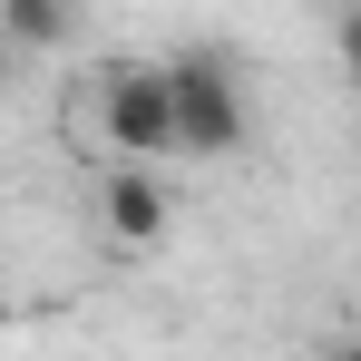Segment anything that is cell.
<instances>
[{"instance_id":"6da1fadb","label":"cell","mask_w":361,"mask_h":361,"mask_svg":"<svg viewBox=\"0 0 361 361\" xmlns=\"http://www.w3.org/2000/svg\"><path fill=\"white\" fill-rule=\"evenodd\" d=\"M98 137L118 147V166L176 157V78H166V59H108V78H98Z\"/></svg>"},{"instance_id":"7a4b0ae2","label":"cell","mask_w":361,"mask_h":361,"mask_svg":"<svg viewBox=\"0 0 361 361\" xmlns=\"http://www.w3.org/2000/svg\"><path fill=\"white\" fill-rule=\"evenodd\" d=\"M166 78H176V157H235L244 147L235 68L215 59V49H185V59H166Z\"/></svg>"},{"instance_id":"3957f363","label":"cell","mask_w":361,"mask_h":361,"mask_svg":"<svg viewBox=\"0 0 361 361\" xmlns=\"http://www.w3.org/2000/svg\"><path fill=\"white\" fill-rule=\"evenodd\" d=\"M166 215H176V205H166V185L147 176V166H118V176L98 185V225H108L118 244H157Z\"/></svg>"},{"instance_id":"277c9868","label":"cell","mask_w":361,"mask_h":361,"mask_svg":"<svg viewBox=\"0 0 361 361\" xmlns=\"http://www.w3.org/2000/svg\"><path fill=\"white\" fill-rule=\"evenodd\" d=\"M78 30V0H0V39L10 49H59Z\"/></svg>"},{"instance_id":"5b68a950","label":"cell","mask_w":361,"mask_h":361,"mask_svg":"<svg viewBox=\"0 0 361 361\" xmlns=\"http://www.w3.org/2000/svg\"><path fill=\"white\" fill-rule=\"evenodd\" d=\"M342 68H361V10H342Z\"/></svg>"},{"instance_id":"8992f818","label":"cell","mask_w":361,"mask_h":361,"mask_svg":"<svg viewBox=\"0 0 361 361\" xmlns=\"http://www.w3.org/2000/svg\"><path fill=\"white\" fill-rule=\"evenodd\" d=\"M342 361H361V332H352V342H342Z\"/></svg>"},{"instance_id":"52a82bcc","label":"cell","mask_w":361,"mask_h":361,"mask_svg":"<svg viewBox=\"0 0 361 361\" xmlns=\"http://www.w3.org/2000/svg\"><path fill=\"white\" fill-rule=\"evenodd\" d=\"M0 78H10V39H0Z\"/></svg>"},{"instance_id":"ba28073f","label":"cell","mask_w":361,"mask_h":361,"mask_svg":"<svg viewBox=\"0 0 361 361\" xmlns=\"http://www.w3.org/2000/svg\"><path fill=\"white\" fill-rule=\"evenodd\" d=\"M352 88H361V68H352Z\"/></svg>"}]
</instances>
